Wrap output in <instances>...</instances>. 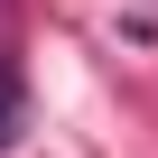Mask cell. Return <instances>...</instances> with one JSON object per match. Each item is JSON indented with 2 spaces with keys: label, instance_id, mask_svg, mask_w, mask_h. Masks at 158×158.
<instances>
[{
  "label": "cell",
  "instance_id": "1",
  "mask_svg": "<svg viewBox=\"0 0 158 158\" xmlns=\"http://www.w3.org/2000/svg\"><path fill=\"white\" fill-rule=\"evenodd\" d=\"M19 130H28V93H19V65L0 56V149H10Z\"/></svg>",
  "mask_w": 158,
  "mask_h": 158
}]
</instances>
